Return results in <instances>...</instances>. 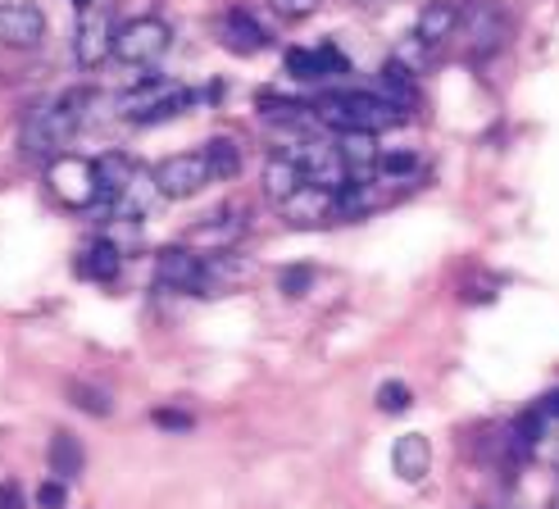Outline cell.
Masks as SVG:
<instances>
[{
	"instance_id": "obj_1",
	"label": "cell",
	"mask_w": 559,
	"mask_h": 509,
	"mask_svg": "<svg viewBox=\"0 0 559 509\" xmlns=\"http://www.w3.org/2000/svg\"><path fill=\"white\" fill-rule=\"evenodd\" d=\"M314 115H319V123L337 128V132H369V137H378L386 128H396L405 119V109H396L378 92H332V96H323L314 105Z\"/></svg>"
},
{
	"instance_id": "obj_2",
	"label": "cell",
	"mask_w": 559,
	"mask_h": 509,
	"mask_svg": "<svg viewBox=\"0 0 559 509\" xmlns=\"http://www.w3.org/2000/svg\"><path fill=\"white\" fill-rule=\"evenodd\" d=\"M174 33H169V23L155 19V14H142V19H128L115 27V60L119 64H132V69H142V64H155L164 50H169Z\"/></svg>"
},
{
	"instance_id": "obj_3",
	"label": "cell",
	"mask_w": 559,
	"mask_h": 509,
	"mask_svg": "<svg viewBox=\"0 0 559 509\" xmlns=\"http://www.w3.org/2000/svg\"><path fill=\"white\" fill-rule=\"evenodd\" d=\"M46 187L60 196L64 205L73 210H87L100 201V174H96V159L87 155H55L46 164Z\"/></svg>"
},
{
	"instance_id": "obj_4",
	"label": "cell",
	"mask_w": 559,
	"mask_h": 509,
	"mask_svg": "<svg viewBox=\"0 0 559 509\" xmlns=\"http://www.w3.org/2000/svg\"><path fill=\"white\" fill-rule=\"evenodd\" d=\"M155 277H159V287L182 292V296H210L214 292L210 260H201V254L187 250V246H164L155 254Z\"/></svg>"
},
{
	"instance_id": "obj_5",
	"label": "cell",
	"mask_w": 559,
	"mask_h": 509,
	"mask_svg": "<svg viewBox=\"0 0 559 509\" xmlns=\"http://www.w3.org/2000/svg\"><path fill=\"white\" fill-rule=\"evenodd\" d=\"M115 50V14H109L100 0L87 10H78V23H73V60L82 69H100Z\"/></svg>"
},
{
	"instance_id": "obj_6",
	"label": "cell",
	"mask_w": 559,
	"mask_h": 509,
	"mask_svg": "<svg viewBox=\"0 0 559 509\" xmlns=\"http://www.w3.org/2000/svg\"><path fill=\"white\" fill-rule=\"evenodd\" d=\"M159 201H187V196H201L210 187V168H205V155L201 151H187V155H169L155 164L151 174Z\"/></svg>"
},
{
	"instance_id": "obj_7",
	"label": "cell",
	"mask_w": 559,
	"mask_h": 509,
	"mask_svg": "<svg viewBox=\"0 0 559 509\" xmlns=\"http://www.w3.org/2000/svg\"><path fill=\"white\" fill-rule=\"evenodd\" d=\"M287 155L296 159V168L305 174V182L328 187V191H342V187H346V168H342V155H337V141L310 137V141H296Z\"/></svg>"
},
{
	"instance_id": "obj_8",
	"label": "cell",
	"mask_w": 559,
	"mask_h": 509,
	"mask_svg": "<svg viewBox=\"0 0 559 509\" xmlns=\"http://www.w3.org/2000/svg\"><path fill=\"white\" fill-rule=\"evenodd\" d=\"M246 214L241 210H214L210 218H201V223H195V228H191V237L182 241L187 250H195V254H201V260H218V254L223 250H233L237 241H241V233H246V223H241Z\"/></svg>"
},
{
	"instance_id": "obj_9",
	"label": "cell",
	"mask_w": 559,
	"mask_h": 509,
	"mask_svg": "<svg viewBox=\"0 0 559 509\" xmlns=\"http://www.w3.org/2000/svg\"><path fill=\"white\" fill-rule=\"evenodd\" d=\"M255 109H260V119H264L273 132H287V137H292V146H296V141L319 137V115H314V105H300V100H287V96L264 92V96L255 100ZM292 146H287V151H292Z\"/></svg>"
},
{
	"instance_id": "obj_10",
	"label": "cell",
	"mask_w": 559,
	"mask_h": 509,
	"mask_svg": "<svg viewBox=\"0 0 559 509\" xmlns=\"http://www.w3.org/2000/svg\"><path fill=\"white\" fill-rule=\"evenodd\" d=\"M460 27L468 33V46L473 50L491 55V50H500V42H506L510 19H506V10H500V0H473L468 10L460 5Z\"/></svg>"
},
{
	"instance_id": "obj_11",
	"label": "cell",
	"mask_w": 559,
	"mask_h": 509,
	"mask_svg": "<svg viewBox=\"0 0 559 509\" xmlns=\"http://www.w3.org/2000/svg\"><path fill=\"white\" fill-rule=\"evenodd\" d=\"M0 42L10 50H37L46 42V14L27 0H10L0 5Z\"/></svg>"
},
{
	"instance_id": "obj_12",
	"label": "cell",
	"mask_w": 559,
	"mask_h": 509,
	"mask_svg": "<svg viewBox=\"0 0 559 509\" xmlns=\"http://www.w3.org/2000/svg\"><path fill=\"white\" fill-rule=\"evenodd\" d=\"M277 214H283L292 228H323V223L337 214V191H328V187H314V182H305L300 191H292L283 205H277Z\"/></svg>"
},
{
	"instance_id": "obj_13",
	"label": "cell",
	"mask_w": 559,
	"mask_h": 509,
	"mask_svg": "<svg viewBox=\"0 0 559 509\" xmlns=\"http://www.w3.org/2000/svg\"><path fill=\"white\" fill-rule=\"evenodd\" d=\"M283 64H287V73L300 78V82H323V78H332V73H346V69H350V60L342 55V46H332V42L310 46V50H287Z\"/></svg>"
},
{
	"instance_id": "obj_14",
	"label": "cell",
	"mask_w": 559,
	"mask_h": 509,
	"mask_svg": "<svg viewBox=\"0 0 559 509\" xmlns=\"http://www.w3.org/2000/svg\"><path fill=\"white\" fill-rule=\"evenodd\" d=\"M337 155L346 168V182H369L378 178V137L369 132H337Z\"/></svg>"
},
{
	"instance_id": "obj_15",
	"label": "cell",
	"mask_w": 559,
	"mask_h": 509,
	"mask_svg": "<svg viewBox=\"0 0 559 509\" xmlns=\"http://www.w3.org/2000/svg\"><path fill=\"white\" fill-rule=\"evenodd\" d=\"M460 33V5L455 0H428L424 10H418L414 19V42L418 46H441V42H451Z\"/></svg>"
},
{
	"instance_id": "obj_16",
	"label": "cell",
	"mask_w": 559,
	"mask_h": 509,
	"mask_svg": "<svg viewBox=\"0 0 559 509\" xmlns=\"http://www.w3.org/2000/svg\"><path fill=\"white\" fill-rule=\"evenodd\" d=\"M391 469H396L401 483L418 487L432 473V441L424 433H405L396 446H391Z\"/></svg>"
},
{
	"instance_id": "obj_17",
	"label": "cell",
	"mask_w": 559,
	"mask_h": 509,
	"mask_svg": "<svg viewBox=\"0 0 559 509\" xmlns=\"http://www.w3.org/2000/svg\"><path fill=\"white\" fill-rule=\"evenodd\" d=\"M223 42H228L237 55H255V50H269L273 37H269V27L250 14L246 5H233L228 14H223Z\"/></svg>"
},
{
	"instance_id": "obj_18",
	"label": "cell",
	"mask_w": 559,
	"mask_h": 509,
	"mask_svg": "<svg viewBox=\"0 0 559 509\" xmlns=\"http://www.w3.org/2000/svg\"><path fill=\"white\" fill-rule=\"evenodd\" d=\"M82 277H92V282H109V277H119L123 269V254H119V241L115 237H96L87 250L78 254V264H73Z\"/></svg>"
},
{
	"instance_id": "obj_19",
	"label": "cell",
	"mask_w": 559,
	"mask_h": 509,
	"mask_svg": "<svg viewBox=\"0 0 559 509\" xmlns=\"http://www.w3.org/2000/svg\"><path fill=\"white\" fill-rule=\"evenodd\" d=\"M305 187V174L296 168V159L287 155V151H277V155H269L264 159V196L273 205H283L292 191H300Z\"/></svg>"
},
{
	"instance_id": "obj_20",
	"label": "cell",
	"mask_w": 559,
	"mask_h": 509,
	"mask_svg": "<svg viewBox=\"0 0 559 509\" xmlns=\"http://www.w3.org/2000/svg\"><path fill=\"white\" fill-rule=\"evenodd\" d=\"M201 155H205V168H210V182H233L241 174V146H237V137H210Z\"/></svg>"
},
{
	"instance_id": "obj_21",
	"label": "cell",
	"mask_w": 559,
	"mask_h": 509,
	"mask_svg": "<svg viewBox=\"0 0 559 509\" xmlns=\"http://www.w3.org/2000/svg\"><path fill=\"white\" fill-rule=\"evenodd\" d=\"M46 464H50V477L55 483H73V477L82 473V464H87V455H82V446L69 437V433H55L50 450H46Z\"/></svg>"
},
{
	"instance_id": "obj_22",
	"label": "cell",
	"mask_w": 559,
	"mask_h": 509,
	"mask_svg": "<svg viewBox=\"0 0 559 509\" xmlns=\"http://www.w3.org/2000/svg\"><path fill=\"white\" fill-rule=\"evenodd\" d=\"M378 96H386L396 109H405V105L418 100V82H414V73H409L401 60H391V64L382 69V92H378Z\"/></svg>"
},
{
	"instance_id": "obj_23",
	"label": "cell",
	"mask_w": 559,
	"mask_h": 509,
	"mask_svg": "<svg viewBox=\"0 0 559 509\" xmlns=\"http://www.w3.org/2000/svg\"><path fill=\"white\" fill-rule=\"evenodd\" d=\"M418 174V151H382L378 155V178H409Z\"/></svg>"
},
{
	"instance_id": "obj_24",
	"label": "cell",
	"mask_w": 559,
	"mask_h": 509,
	"mask_svg": "<svg viewBox=\"0 0 559 509\" xmlns=\"http://www.w3.org/2000/svg\"><path fill=\"white\" fill-rule=\"evenodd\" d=\"M373 401H378V410H382V414H405V410L414 405V391H409L401 378H391V382H382V387H378Z\"/></svg>"
},
{
	"instance_id": "obj_25",
	"label": "cell",
	"mask_w": 559,
	"mask_h": 509,
	"mask_svg": "<svg viewBox=\"0 0 559 509\" xmlns=\"http://www.w3.org/2000/svg\"><path fill=\"white\" fill-rule=\"evenodd\" d=\"M264 5H269L277 19H287V23H305L310 14H319L323 0H264Z\"/></svg>"
},
{
	"instance_id": "obj_26",
	"label": "cell",
	"mask_w": 559,
	"mask_h": 509,
	"mask_svg": "<svg viewBox=\"0 0 559 509\" xmlns=\"http://www.w3.org/2000/svg\"><path fill=\"white\" fill-rule=\"evenodd\" d=\"M314 287V269H283V273H277V292H283V296H305V292H310Z\"/></svg>"
},
{
	"instance_id": "obj_27",
	"label": "cell",
	"mask_w": 559,
	"mask_h": 509,
	"mask_svg": "<svg viewBox=\"0 0 559 509\" xmlns=\"http://www.w3.org/2000/svg\"><path fill=\"white\" fill-rule=\"evenodd\" d=\"M69 395H73V401H78L82 410H87V414H96V418H100V414H109V395H105L100 387H87V382H73V387H69Z\"/></svg>"
},
{
	"instance_id": "obj_28",
	"label": "cell",
	"mask_w": 559,
	"mask_h": 509,
	"mask_svg": "<svg viewBox=\"0 0 559 509\" xmlns=\"http://www.w3.org/2000/svg\"><path fill=\"white\" fill-rule=\"evenodd\" d=\"M64 500H69V492H64V483H55V477L37 487V505L41 509H64Z\"/></svg>"
},
{
	"instance_id": "obj_29",
	"label": "cell",
	"mask_w": 559,
	"mask_h": 509,
	"mask_svg": "<svg viewBox=\"0 0 559 509\" xmlns=\"http://www.w3.org/2000/svg\"><path fill=\"white\" fill-rule=\"evenodd\" d=\"M537 418H550V423H559V391H550V395H542L537 401V410H533Z\"/></svg>"
},
{
	"instance_id": "obj_30",
	"label": "cell",
	"mask_w": 559,
	"mask_h": 509,
	"mask_svg": "<svg viewBox=\"0 0 559 509\" xmlns=\"http://www.w3.org/2000/svg\"><path fill=\"white\" fill-rule=\"evenodd\" d=\"M159 428H191V414H178V410H159L155 414Z\"/></svg>"
},
{
	"instance_id": "obj_31",
	"label": "cell",
	"mask_w": 559,
	"mask_h": 509,
	"mask_svg": "<svg viewBox=\"0 0 559 509\" xmlns=\"http://www.w3.org/2000/svg\"><path fill=\"white\" fill-rule=\"evenodd\" d=\"M0 509H23V492H19V483H0Z\"/></svg>"
},
{
	"instance_id": "obj_32",
	"label": "cell",
	"mask_w": 559,
	"mask_h": 509,
	"mask_svg": "<svg viewBox=\"0 0 559 509\" xmlns=\"http://www.w3.org/2000/svg\"><path fill=\"white\" fill-rule=\"evenodd\" d=\"M346 5H355V10H386V0H346Z\"/></svg>"
},
{
	"instance_id": "obj_33",
	"label": "cell",
	"mask_w": 559,
	"mask_h": 509,
	"mask_svg": "<svg viewBox=\"0 0 559 509\" xmlns=\"http://www.w3.org/2000/svg\"><path fill=\"white\" fill-rule=\"evenodd\" d=\"M69 5H73V10H87V5H96V0H69Z\"/></svg>"
},
{
	"instance_id": "obj_34",
	"label": "cell",
	"mask_w": 559,
	"mask_h": 509,
	"mask_svg": "<svg viewBox=\"0 0 559 509\" xmlns=\"http://www.w3.org/2000/svg\"><path fill=\"white\" fill-rule=\"evenodd\" d=\"M550 509H559V496H555V505H550Z\"/></svg>"
}]
</instances>
